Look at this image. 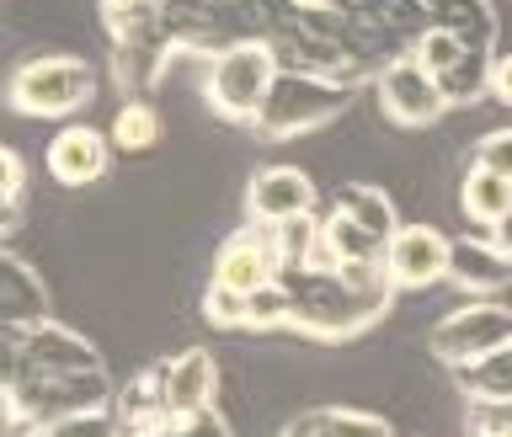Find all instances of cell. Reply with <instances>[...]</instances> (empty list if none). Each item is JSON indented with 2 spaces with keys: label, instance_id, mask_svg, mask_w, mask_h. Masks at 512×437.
Here are the masks:
<instances>
[{
  "label": "cell",
  "instance_id": "cell-34",
  "mask_svg": "<svg viewBox=\"0 0 512 437\" xmlns=\"http://www.w3.org/2000/svg\"><path fill=\"white\" fill-rule=\"evenodd\" d=\"M491 96L512 107V54H496V64H491Z\"/></svg>",
  "mask_w": 512,
  "mask_h": 437
},
{
  "label": "cell",
  "instance_id": "cell-23",
  "mask_svg": "<svg viewBox=\"0 0 512 437\" xmlns=\"http://www.w3.org/2000/svg\"><path fill=\"white\" fill-rule=\"evenodd\" d=\"M491 64H496V54H480V48H464V54L448 64V70L438 75L443 80V91H448V102L454 107H470V102H480V96L491 91Z\"/></svg>",
  "mask_w": 512,
  "mask_h": 437
},
{
  "label": "cell",
  "instance_id": "cell-27",
  "mask_svg": "<svg viewBox=\"0 0 512 437\" xmlns=\"http://www.w3.org/2000/svg\"><path fill=\"white\" fill-rule=\"evenodd\" d=\"M411 54L422 59L427 70H432V75H443L448 64H454V59L464 54V43H459V38H454V32H448V27H427L422 38L411 43Z\"/></svg>",
  "mask_w": 512,
  "mask_h": 437
},
{
  "label": "cell",
  "instance_id": "cell-2",
  "mask_svg": "<svg viewBox=\"0 0 512 437\" xmlns=\"http://www.w3.org/2000/svg\"><path fill=\"white\" fill-rule=\"evenodd\" d=\"M352 96H358V86H347V80L310 75V70H278L272 75L267 102L256 107L251 128L262 139H299V134H310V128H320V123L342 118Z\"/></svg>",
  "mask_w": 512,
  "mask_h": 437
},
{
  "label": "cell",
  "instance_id": "cell-20",
  "mask_svg": "<svg viewBox=\"0 0 512 437\" xmlns=\"http://www.w3.org/2000/svg\"><path fill=\"white\" fill-rule=\"evenodd\" d=\"M112 416H118L123 437H128V432H144V427L171 422V416H166V400H160V374H155V368H150L144 379L123 384V390L112 395Z\"/></svg>",
  "mask_w": 512,
  "mask_h": 437
},
{
  "label": "cell",
  "instance_id": "cell-13",
  "mask_svg": "<svg viewBox=\"0 0 512 437\" xmlns=\"http://www.w3.org/2000/svg\"><path fill=\"white\" fill-rule=\"evenodd\" d=\"M448 283L464 288V294H496V288L512 283V256L496 246V240H454L448 246Z\"/></svg>",
  "mask_w": 512,
  "mask_h": 437
},
{
  "label": "cell",
  "instance_id": "cell-16",
  "mask_svg": "<svg viewBox=\"0 0 512 437\" xmlns=\"http://www.w3.org/2000/svg\"><path fill=\"white\" fill-rule=\"evenodd\" d=\"M427 22L448 27L464 48H480V54H496V6L491 0H422Z\"/></svg>",
  "mask_w": 512,
  "mask_h": 437
},
{
  "label": "cell",
  "instance_id": "cell-39",
  "mask_svg": "<svg viewBox=\"0 0 512 437\" xmlns=\"http://www.w3.org/2000/svg\"><path fill=\"white\" fill-rule=\"evenodd\" d=\"M171 6H219V0H171Z\"/></svg>",
  "mask_w": 512,
  "mask_h": 437
},
{
  "label": "cell",
  "instance_id": "cell-35",
  "mask_svg": "<svg viewBox=\"0 0 512 437\" xmlns=\"http://www.w3.org/2000/svg\"><path fill=\"white\" fill-rule=\"evenodd\" d=\"M16 219H22V198L0 192V235H11V230H16Z\"/></svg>",
  "mask_w": 512,
  "mask_h": 437
},
{
  "label": "cell",
  "instance_id": "cell-8",
  "mask_svg": "<svg viewBox=\"0 0 512 437\" xmlns=\"http://www.w3.org/2000/svg\"><path fill=\"white\" fill-rule=\"evenodd\" d=\"M155 374H160V400H166V416H171V422H182V416L214 406V390H219V363H214V352L187 347V352H176L171 363H160Z\"/></svg>",
  "mask_w": 512,
  "mask_h": 437
},
{
  "label": "cell",
  "instance_id": "cell-30",
  "mask_svg": "<svg viewBox=\"0 0 512 437\" xmlns=\"http://www.w3.org/2000/svg\"><path fill=\"white\" fill-rule=\"evenodd\" d=\"M475 166H491L512 182V128H496V134H486L475 144Z\"/></svg>",
  "mask_w": 512,
  "mask_h": 437
},
{
  "label": "cell",
  "instance_id": "cell-25",
  "mask_svg": "<svg viewBox=\"0 0 512 437\" xmlns=\"http://www.w3.org/2000/svg\"><path fill=\"white\" fill-rule=\"evenodd\" d=\"M288 320H294V304H288V288L278 278L246 294V326L251 331H283Z\"/></svg>",
  "mask_w": 512,
  "mask_h": 437
},
{
  "label": "cell",
  "instance_id": "cell-6",
  "mask_svg": "<svg viewBox=\"0 0 512 437\" xmlns=\"http://www.w3.org/2000/svg\"><path fill=\"white\" fill-rule=\"evenodd\" d=\"M374 96H379L384 118L400 123V128H427L454 107L448 91H443V80L432 75L416 54H395L390 64H384V70L374 75Z\"/></svg>",
  "mask_w": 512,
  "mask_h": 437
},
{
  "label": "cell",
  "instance_id": "cell-14",
  "mask_svg": "<svg viewBox=\"0 0 512 437\" xmlns=\"http://www.w3.org/2000/svg\"><path fill=\"white\" fill-rule=\"evenodd\" d=\"M384 262V240L368 235L352 214L331 208V219L320 224V246H315V267H374Z\"/></svg>",
  "mask_w": 512,
  "mask_h": 437
},
{
  "label": "cell",
  "instance_id": "cell-28",
  "mask_svg": "<svg viewBox=\"0 0 512 437\" xmlns=\"http://www.w3.org/2000/svg\"><path fill=\"white\" fill-rule=\"evenodd\" d=\"M160 11H166V0H102L107 32H128V27H139V22H155Z\"/></svg>",
  "mask_w": 512,
  "mask_h": 437
},
{
  "label": "cell",
  "instance_id": "cell-9",
  "mask_svg": "<svg viewBox=\"0 0 512 437\" xmlns=\"http://www.w3.org/2000/svg\"><path fill=\"white\" fill-rule=\"evenodd\" d=\"M278 278V246H272V224H256V230H240L219 246L214 256V283L235 288V294H251Z\"/></svg>",
  "mask_w": 512,
  "mask_h": 437
},
{
  "label": "cell",
  "instance_id": "cell-12",
  "mask_svg": "<svg viewBox=\"0 0 512 437\" xmlns=\"http://www.w3.org/2000/svg\"><path fill=\"white\" fill-rule=\"evenodd\" d=\"M16 358L43 368V374H86V368H102V352L86 336H75L70 326H59V320H32L22 331Z\"/></svg>",
  "mask_w": 512,
  "mask_h": 437
},
{
  "label": "cell",
  "instance_id": "cell-10",
  "mask_svg": "<svg viewBox=\"0 0 512 437\" xmlns=\"http://www.w3.org/2000/svg\"><path fill=\"white\" fill-rule=\"evenodd\" d=\"M246 214L251 224H283L299 214H315V182L299 166H267L246 187Z\"/></svg>",
  "mask_w": 512,
  "mask_h": 437
},
{
  "label": "cell",
  "instance_id": "cell-26",
  "mask_svg": "<svg viewBox=\"0 0 512 437\" xmlns=\"http://www.w3.org/2000/svg\"><path fill=\"white\" fill-rule=\"evenodd\" d=\"M32 437H123V427H118V416H112V406H91V411L54 416V422H43Z\"/></svg>",
  "mask_w": 512,
  "mask_h": 437
},
{
  "label": "cell",
  "instance_id": "cell-38",
  "mask_svg": "<svg viewBox=\"0 0 512 437\" xmlns=\"http://www.w3.org/2000/svg\"><path fill=\"white\" fill-rule=\"evenodd\" d=\"M283 437H315V427H310V416H299L294 427H283Z\"/></svg>",
  "mask_w": 512,
  "mask_h": 437
},
{
  "label": "cell",
  "instance_id": "cell-15",
  "mask_svg": "<svg viewBox=\"0 0 512 437\" xmlns=\"http://www.w3.org/2000/svg\"><path fill=\"white\" fill-rule=\"evenodd\" d=\"M326 6L352 16V22H363V27H374V32H390V38H400L406 48L432 27L422 0H326Z\"/></svg>",
  "mask_w": 512,
  "mask_h": 437
},
{
  "label": "cell",
  "instance_id": "cell-37",
  "mask_svg": "<svg viewBox=\"0 0 512 437\" xmlns=\"http://www.w3.org/2000/svg\"><path fill=\"white\" fill-rule=\"evenodd\" d=\"M128 437H182L176 422H160V427H144V432H128Z\"/></svg>",
  "mask_w": 512,
  "mask_h": 437
},
{
  "label": "cell",
  "instance_id": "cell-31",
  "mask_svg": "<svg viewBox=\"0 0 512 437\" xmlns=\"http://www.w3.org/2000/svg\"><path fill=\"white\" fill-rule=\"evenodd\" d=\"M182 437H230V422H224V416L208 406V411H192V416H182Z\"/></svg>",
  "mask_w": 512,
  "mask_h": 437
},
{
  "label": "cell",
  "instance_id": "cell-24",
  "mask_svg": "<svg viewBox=\"0 0 512 437\" xmlns=\"http://www.w3.org/2000/svg\"><path fill=\"white\" fill-rule=\"evenodd\" d=\"M310 427H315V437H395L390 422H379L368 411H342V406L310 411Z\"/></svg>",
  "mask_w": 512,
  "mask_h": 437
},
{
  "label": "cell",
  "instance_id": "cell-32",
  "mask_svg": "<svg viewBox=\"0 0 512 437\" xmlns=\"http://www.w3.org/2000/svg\"><path fill=\"white\" fill-rule=\"evenodd\" d=\"M475 437H512V406H475Z\"/></svg>",
  "mask_w": 512,
  "mask_h": 437
},
{
  "label": "cell",
  "instance_id": "cell-19",
  "mask_svg": "<svg viewBox=\"0 0 512 437\" xmlns=\"http://www.w3.org/2000/svg\"><path fill=\"white\" fill-rule=\"evenodd\" d=\"M459 208H464V219H470V224L491 230V224L512 208V182L502 171H491V166H470V171H464V182H459Z\"/></svg>",
  "mask_w": 512,
  "mask_h": 437
},
{
  "label": "cell",
  "instance_id": "cell-11",
  "mask_svg": "<svg viewBox=\"0 0 512 437\" xmlns=\"http://www.w3.org/2000/svg\"><path fill=\"white\" fill-rule=\"evenodd\" d=\"M107 160H112V139L96 134L91 123L59 128L54 144H48V176H54L59 187H91V182H102Z\"/></svg>",
  "mask_w": 512,
  "mask_h": 437
},
{
  "label": "cell",
  "instance_id": "cell-17",
  "mask_svg": "<svg viewBox=\"0 0 512 437\" xmlns=\"http://www.w3.org/2000/svg\"><path fill=\"white\" fill-rule=\"evenodd\" d=\"M0 310H6L11 320H22V326L48 320V288H43V278L22 262V256H11V251H0Z\"/></svg>",
  "mask_w": 512,
  "mask_h": 437
},
{
  "label": "cell",
  "instance_id": "cell-7",
  "mask_svg": "<svg viewBox=\"0 0 512 437\" xmlns=\"http://www.w3.org/2000/svg\"><path fill=\"white\" fill-rule=\"evenodd\" d=\"M448 240L443 230L432 224H400L384 246V272H390L395 288H432V283H448Z\"/></svg>",
  "mask_w": 512,
  "mask_h": 437
},
{
  "label": "cell",
  "instance_id": "cell-36",
  "mask_svg": "<svg viewBox=\"0 0 512 437\" xmlns=\"http://www.w3.org/2000/svg\"><path fill=\"white\" fill-rule=\"evenodd\" d=\"M486 235H491V240H496V246H502L507 256H512V208H507V214H502V219H496V224H491V230H486Z\"/></svg>",
  "mask_w": 512,
  "mask_h": 437
},
{
  "label": "cell",
  "instance_id": "cell-21",
  "mask_svg": "<svg viewBox=\"0 0 512 437\" xmlns=\"http://www.w3.org/2000/svg\"><path fill=\"white\" fill-rule=\"evenodd\" d=\"M160 134H166V123H160V112L144 102V96H128V102L118 107V118H112V150H128V155H144L155 150Z\"/></svg>",
  "mask_w": 512,
  "mask_h": 437
},
{
  "label": "cell",
  "instance_id": "cell-33",
  "mask_svg": "<svg viewBox=\"0 0 512 437\" xmlns=\"http://www.w3.org/2000/svg\"><path fill=\"white\" fill-rule=\"evenodd\" d=\"M22 187H27V166H22V155L0 144V192H11V198H22Z\"/></svg>",
  "mask_w": 512,
  "mask_h": 437
},
{
  "label": "cell",
  "instance_id": "cell-18",
  "mask_svg": "<svg viewBox=\"0 0 512 437\" xmlns=\"http://www.w3.org/2000/svg\"><path fill=\"white\" fill-rule=\"evenodd\" d=\"M454 374H459V390L470 395V406H512V342L454 368Z\"/></svg>",
  "mask_w": 512,
  "mask_h": 437
},
{
  "label": "cell",
  "instance_id": "cell-5",
  "mask_svg": "<svg viewBox=\"0 0 512 437\" xmlns=\"http://www.w3.org/2000/svg\"><path fill=\"white\" fill-rule=\"evenodd\" d=\"M502 342H512V310H507V304H496V299H470V304L448 310L438 326H432L427 352L438 363H448V368H464V363L496 352Z\"/></svg>",
  "mask_w": 512,
  "mask_h": 437
},
{
  "label": "cell",
  "instance_id": "cell-29",
  "mask_svg": "<svg viewBox=\"0 0 512 437\" xmlns=\"http://www.w3.org/2000/svg\"><path fill=\"white\" fill-rule=\"evenodd\" d=\"M203 315L214 320V326H246V294L208 283V294H203Z\"/></svg>",
  "mask_w": 512,
  "mask_h": 437
},
{
  "label": "cell",
  "instance_id": "cell-3",
  "mask_svg": "<svg viewBox=\"0 0 512 437\" xmlns=\"http://www.w3.org/2000/svg\"><path fill=\"white\" fill-rule=\"evenodd\" d=\"M272 75H278V54H272L267 38H235L208 54V70H203V96L219 118L230 123H251L256 107L267 102L272 91Z\"/></svg>",
  "mask_w": 512,
  "mask_h": 437
},
{
  "label": "cell",
  "instance_id": "cell-22",
  "mask_svg": "<svg viewBox=\"0 0 512 437\" xmlns=\"http://www.w3.org/2000/svg\"><path fill=\"white\" fill-rule=\"evenodd\" d=\"M336 208L358 219L368 235H379L384 246H390V235L400 230V219H395V203L384 198L379 187H368V182H352V187H342V192H336Z\"/></svg>",
  "mask_w": 512,
  "mask_h": 437
},
{
  "label": "cell",
  "instance_id": "cell-4",
  "mask_svg": "<svg viewBox=\"0 0 512 437\" xmlns=\"http://www.w3.org/2000/svg\"><path fill=\"white\" fill-rule=\"evenodd\" d=\"M96 96V70L75 54L22 59L6 75V107L22 118H75Z\"/></svg>",
  "mask_w": 512,
  "mask_h": 437
},
{
  "label": "cell",
  "instance_id": "cell-1",
  "mask_svg": "<svg viewBox=\"0 0 512 437\" xmlns=\"http://www.w3.org/2000/svg\"><path fill=\"white\" fill-rule=\"evenodd\" d=\"M278 283L288 288L294 320L288 326L315 336V342H347L390 315L400 288L390 283L384 262L374 267H315V262H283Z\"/></svg>",
  "mask_w": 512,
  "mask_h": 437
}]
</instances>
